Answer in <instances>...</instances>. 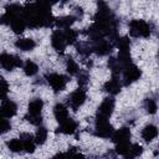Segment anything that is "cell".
I'll list each match as a JSON object with an SVG mask.
<instances>
[{"instance_id": "6da1fadb", "label": "cell", "mask_w": 159, "mask_h": 159, "mask_svg": "<svg viewBox=\"0 0 159 159\" xmlns=\"http://www.w3.org/2000/svg\"><path fill=\"white\" fill-rule=\"evenodd\" d=\"M22 17L30 29L48 27L55 21L51 14V4L47 0H36L26 5L22 9Z\"/></svg>"}, {"instance_id": "7a4b0ae2", "label": "cell", "mask_w": 159, "mask_h": 159, "mask_svg": "<svg viewBox=\"0 0 159 159\" xmlns=\"http://www.w3.org/2000/svg\"><path fill=\"white\" fill-rule=\"evenodd\" d=\"M42 108H43V101L41 98H34L27 106V113L25 116V119L34 125H37V127L41 125V123H42V116H41Z\"/></svg>"}, {"instance_id": "3957f363", "label": "cell", "mask_w": 159, "mask_h": 159, "mask_svg": "<svg viewBox=\"0 0 159 159\" xmlns=\"http://www.w3.org/2000/svg\"><path fill=\"white\" fill-rule=\"evenodd\" d=\"M129 34L133 37H149L152 35V25L144 20H132L129 22Z\"/></svg>"}, {"instance_id": "277c9868", "label": "cell", "mask_w": 159, "mask_h": 159, "mask_svg": "<svg viewBox=\"0 0 159 159\" xmlns=\"http://www.w3.org/2000/svg\"><path fill=\"white\" fill-rule=\"evenodd\" d=\"M113 125L109 123V118L96 116L94 119V134L99 138H111L113 133Z\"/></svg>"}, {"instance_id": "5b68a950", "label": "cell", "mask_w": 159, "mask_h": 159, "mask_svg": "<svg viewBox=\"0 0 159 159\" xmlns=\"http://www.w3.org/2000/svg\"><path fill=\"white\" fill-rule=\"evenodd\" d=\"M46 81L50 84V87L53 89L55 93H58L61 91H63L70 81V78L62 73H56V72H51L46 75Z\"/></svg>"}, {"instance_id": "8992f818", "label": "cell", "mask_w": 159, "mask_h": 159, "mask_svg": "<svg viewBox=\"0 0 159 159\" xmlns=\"http://www.w3.org/2000/svg\"><path fill=\"white\" fill-rule=\"evenodd\" d=\"M122 73H123V80H122V84L123 86H129V84L134 83L142 76V71L133 62H130L127 66H124L123 70H122Z\"/></svg>"}, {"instance_id": "52a82bcc", "label": "cell", "mask_w": 159, "mask_h": 159, "mask_svg": "<svg viewBox=\"0 0 159 159\" xmlns=\"http://www.w3.org/2000/svg\"><path fill=\"white\" fill-rule=\"evenodd\" d=\"M87 99V92L86 88H77L76 91H73L68 97H67V106L72 109V111H77L81 106H83V103Z\"/></svg>"}, {"instance_id": "ba28073f", "label": "cell", "mask_w": 159, "mask_h": 159, "mask_svg": "<svg viewBox=\"0 0 159 159\" xmlns=\"http://www.w3.org/2000/svg\"><path fill=\"white\" fill-rule=\"evenodd\" d=\"M22 6H20L19 4H10V5H7L6 7H5V12L0 16V25H10V22L15 19V17H17V16H20V15H22Z\"/></svg>"}, {"instance_id": "9c48e42d", "label": "cell", "mask_w": 159, "mask_h": 159, "mask_svg": "<svg viewBox=\"0 0 159 159\" xmlns=\"http://www.w3.org/2000/svg\"><path fill=\"white\" fill-rule=\"evenodd\" d=\"M91 43H92V51L97 56H108L112 52L113 46H114V43L112 41L106 40L104 37L94 40V41H91Z\"/></svg>"}, {"instance_id": "30bf717a", "label": "cell", "mask_w": 159, "mask_h": 159, "mask_svg": "<svg viewBox=\"0 0 159 159\" xmlns=\"http://www.w3.org/2000/svg\"><path fill=\"white\" fill-rule=\"evenodd\" d=\"M0 66L6 71H12L14 68L22 67V60L12 53H1L0 55Z\"/></svg>"}, {"instance_id": "8fae6325", "label": "cell", "mask_w": 159, "mask_h": 159, "mask_svg": "<svg viewBox=\"0 0 159 159\" xmlns=\"http://www.w3.org/2000/svg\"><path fill=\"white\" fill-rule=\"evenodd\" d=\"M51 45L57 52L65 51V48L67 47V42L63 35V30H60V29L53 30V32L51 34Z\"/></svg>"}, {"instance_id": "7c38bea8", "label": "cell", "mask_w": 159, "mask_h": 159, "mask_svg": "<svg viewBox=\"0 0 159 159\" xmlns=\"http://www.w3.org/2000/svg\"><path fill=\"white\" fill-rule=\"evenodd\" d=\"M114 106H116V102H114V98L112 96H108L106 97L102 103L99 104L98 107V111H97V114L96 116H101V117H106V118H109L114 111Z\"/></svg>"}, {"instance_id": "4fadbf2b", "label": "cell", "mask_w": 159, "mask_h": 159, "mask_svg": "<svg viewBox=\"0 0 159 159\" xmlns=\"http://www.w3.org/2000/svg\"><path fill=\"white\" fill-rule=\"evenodd\" d=\"M122 86H123V84H122V81L119 80V76H113V75H112V78L108 80V81L103 84V89H104L107 93H109L111 96H116L117 93L120 92Z\"/></svg>"}, {"instance_id": "5bb4252c", "label": "cell", "mask_w": 159, "mask_h": 159, "mask_svg": "<svg viewBox=\"0 0 159 159\" xmlns=\"http://www.w3.org/2000/svg\"><path fill=\"white\" fill-rule=\"evenodd\" d=\"M130 129L128 127H122L117 130H113L111 139L114 144L117 143H122V142H130Z\"/></svg>"}, {"instance_id": "9a60e30c", "label": "cell", "mask_w": 159, "mask_h": 159, "mask_svg": "<svg viewBox=\"0 0 159 159\" xmlns=\"http://www.w3.org/2000/svg\"><path fill=\"white\" fill-rule=\"evenodd\" d=\"M0 109H1V112H2L5 118H12L17 113V104L14 101H11V99L5 98L1 102Z\"/></svg>"}, {"instance_id": "2e32d148", "label": "cell", "mask_w": 159, "mask_h": 159, "mask_svg": "<svg viewBox=\"0 0 159 159\" xmlns=\"http://www.w3.org/2000/svg\"><path fill=\"white\" fill-rule=\"evenodd\" d=\"M77 127H78L77 122L68 117V118H66L65 120H62L60 123V125L57 128V132H60L62 134H73L77 130Z\"/></svg>"}, {"instance_id": "e0dca14e", "label": "cell", "mask_w": 159, "mask_h": 159, "mask_svg": "<svg viewBox=\"0 0 159 159\" xmlns=\"http://www.w3.org/2000/svg\"><path fill=\"white\" fill-rule=\"evenodd\" d=\"M140 135H142V139L144 140V142H147V143H149V142H152L153 139H155L157 137H158V127L155 125V124H147L143 129H142V133H140Z\"/></svg>"}, {"instance_id": "ac0fdd59", "label": "cell", "mask_w": 159, "mask_h": 159, "mask_svg": "<svg viewBox=\"0 0 159 159\" xmlns=\"http://www.w3.org/2000/svg\"><path fill=\"white\" fill-rule=\"evenodd\" d=\"M20 139L22 142V147L26 153H34L35 148H36V143H35V138L32 134L30 133H21L20 134Z\"/></svg>"}, {"instance_id": "d6986e66", "label": "cell", "mask_w": 159, "mask_h": 159, "mask_svg": "<svg viewBox=\"0 0 159 159\" xmlns=\"http://www.w3.org/2000/svg\"><path fill=\"white\" fill-rule=\"evenodd\" d=\"M53 116L58 123L68 118V107L63 103H56L53 107Z\"/></svg>"}, {"instance_id": "ffe728a7", "label": "cell", "mask_w": 159, "mask_h": 159, "mask_svg": "<svg viewBox=\"0 0 159 159\" xmlns=\"http://www.w3.org/2000/svg\"><path fill=\"white\" fill-rule=\"evenodd\" d=\"M77 20V17L75 15H67V16H61V17H57L55 19L53 24L60 29V30H65V29H68L71 27V25Z\"/></svg>"}, {"instance_id": "44dd1931", "label": "cell", "mask_w": 159, "mask_h": 159, "mask_svg": "<svg viewBox=\"0 0 159 159\" xmlns=\"http://www.w3.org/2000/svg\"><path fill=\"white\" fill-rule=\"evenodd\" d=\"M15 46H16V48H19L21 51L27 52V51H32L36 47V42L32 39H19V40H16Z\"/></svg>"}, {"instance_id": "7402d4cb", "label": "cell", "mask_w": 159, "mask_h": 159, "mask_svg": "<svg viewBox=\"0 0 159 159\" xmlns=\"http://www.w3.org/2000/svg\"><path fill=\"white\" fill-rule=\"evenodd\" d=\"M9 26L11 27V30H12L15 34H21V32H24V30L27 27L26 21L24 20L22 15H20V16L15 17V19L10 22V25H9Z\"/></svg>"}, {"instance_id": "603a6c76", "label": "cell", "mask_w": 159, "mask_h": 159, "mask_svg": "<svg viewBox=\"0 0 159 159\" xmlns=\"http://www.w3.org/2000/svg\"><path fill=\"white\" fill-rule=\"evenodd\" d=\"M22 70H24V73L27 76V77H34L35 75H37L39 72V66L31 61V60H27L24 65H22Z\"/></svg>"}, {"instance_id": "cb8c5ba5", "label": "cell", "mask_w": 159, "mask_h": 159, "mask_svg": "<svg viewBox=\"0 0 159 159\" xmlns=\"http://www.w3.org/2000/svg\"><path fill=\"white\" fill-rule=\"evenodd\" d=\"M76 48H77L78 55L82 56L83 58L88 57V56L93 52V51H92V43H91L89 41H88V42H80V43H77Z\"/></svg>"}, {"instance_id": "d4e9b609", "label": "cell", "mask_w": 159, "mask_h": 159, "mask_svg": "<svg viewBox=\"0 0 159 159\" xmlns=\"http://www.w3.org/2000/svg\"><path fill=\"white\" fill-rule=\"evenodd\" d=\"M47 135H48V132H47V129H46L45 127H42V125H39V128H37V132H36V134L34 135L36 145H42V144L46 142V139H47Z\"/></svg>"}, {"instance_id": "484cf974", "label": "cell", "mask_w": 159, "mask_h": 159, "mask_svg": "<svg viewBox=\"0 0 159 159\" xmlns=\"http://www.w3.org/2000/svg\"><path fill=\"white\" fill-rule=\"evenodd\" d=\"M63 35H65V39H66V42L67 45H73L77 39H78V31L68 27V29H65L63 30Z\"/></svg>"}, {"instance_id": "4316f807", "label": "cell", "mask_w": 159, "mask_h": 159, "mask_svg": "<svg viewBox=\"0 0 159 159\" xmlns=\"http://www.w3.org/2000/svg\"><path fill=\"white\" fill-rule=\"evenodd\" d=\"M6 147L14 152V153H20L24 150V147H22V142L20 138H14V139H10L7 143H6Z\"/></svg>"}, {"instance_id": "83f0119b", "label": "cell", "mask_w": 159, "mask_h": 159, "mask_svg": "<svg viewBox=\"0 0 159 159\" xmlns=\"http://www.w3.org/2000/svg\"><path fill=\"white\" fill-rule=\"evenodd\" d=\"M66 70L70 73V76H76L80 72V66L78 63L72 58V57H67L66 61Z\"/></svg>"}, {"instance_id": "f1b7e54d", "label": "cell", "mask_w": 159, "mask_h": 159, "mask_svg": "<svg viewBox=\"0 0 159 159\" xmlns=\"http://www.w3.org/2000/svg\"><path fill=\"white\" fill-rule=\"evenodd\" d=\"M108 67H109V70H111L113 76H119V73H122V70H123V67L120 66L118 60L114 58V57H111L108 60Z\"/></svg>"}, {"instance_id": "f546056e", "label": "cell", "mask_w": 159, "mask_h": 159, "mask_svg": "<svg viewBox=\"0 0 159 159\" xmlns=\"http://www.w3.org/2000/svg\"><path fill=\"white\" fill-rule=\"evenodd\" d=\"M144 108L147 111V113L149 114H155L157 111H158V104H157V101L154 98H145L144 101Z\"/></svg>"}, {"instance_id": "4dcf8cb0", "label": "cell", "mask_w": 159, "mask_h": 159, "mask_svg": "<svg viewBox=\"0 0 159 159\" xmlns=\"http://www.w3.org/2000/svg\"><path fill=\"white\" fill-rule=\"evenodd\" d=\"M142 153H143L142 145L134 143V144H130V147H129V149H128V153L125 154V158H130V159H132V158H137V157H139Z\"/></svg>"}, {"instance_id": "1f68e13d", "label": "cell", "mask_w": 159, "mask_h": 159, "mask_svg": "<svg viewBox=\"0 0 159 159\" xmlns=\"http://www.w3.org/2000/svg\"><path fill=\"white\" fill-rule=\"evenodd\" d=\"M76 76H77L80 87L86 88V86H87L88 82H89V73H88L86 70H80V72H78Z\"/></svg>"}, {"instance_id": "d6a6232c", "label": "cell", "mask_w": 159, "mask_h": 159, "mask_svg": "<svg viewBox=\"0 0 159 159\" xmlns=\"http://www.w3.org/2000/svg\"><path fill=\"white\" fill-rule=\"evenodd\" d=\"M7 93H9V84L5 81V78L0 76V99L1 101L5 99L6 96H7Z\"/></svg>"}, {"instance_id": "836d02e7", "label": "cell", "mask_w": 159, "mask_h": 159, "mask_svg": "<svg viewBox=\"0 0 159 159\" xmlns=\"http://www.w3.org/2000/svg\"><path fill=\"white\" fill-rule=\"evenodd\" d=\"M10 129H11V124H10V122H9L5 117H1V118H0V135L7 133Z\"/></svg>"}, {"instance_id": "e575fe53", "label": "cell", "mask_w": 159, "mask_h": 159, "mask_svg": "<svg viewBox=\"0 0 159 159\" xmlns=\"http://www.w3.org/2000/svg\"><path fill=\"white\" fill-rule=\"evenodd\" d=\"M1 117H4V114H2V112H1V109H0V118Z\"/></svg>"}, {"instance_id": "d590c367", "label": "cell", "mask_w": 159, "mask_h": 159, "mask_svg": "<svg viewBox=\"0 0 159 159\" xmlns=\"http://www.w3.org/2000/svg\"><path fill=\"white\" fill-rule=\"evenodd\" d=\"M61 1H63V2H66V1H68V0H61Z\"/></svg>"}]
</instances>
